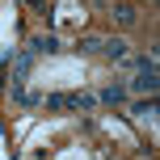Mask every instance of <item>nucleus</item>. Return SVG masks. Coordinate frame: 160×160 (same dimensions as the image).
<instances>
[{
    "mask_svg": "<svg viewBox=\"0 0 160 160\" xmlns=\"http://www.w3.org/2000/svg\"><path fill=\"white\" fill-rule=\"evenodd\" d=\"M118 21H135V8H131V4H118Z\"/></svg>",
    "mask_w": 160,
    "mask_h": 160,
    "instance_id": "obj_3",
    "label": "nucleus"
},
{
    "mask_svg": "<svg viewBox=\"0 0 160 160\" xmlns=\"http://www.w3.org/2000/svg\"><path fill=\"white\" fill-rule=\"evenodd\" d=\"M122 97H127V88H105V93H101V101H110V105H118Z\"/></svg>",
    "mask_w": 160,
    "mask_h": 160,
    "instance_id": "obj_2",
    "label": "nucleus"
},
{
    "mask_svg": "<svg viewBox=\"0 0 160 160\" xmlns=\"http://www.w3.org/2000/svg\"><path fill=\"white\" fill-rule=\"evenodd\" d=\"M93 110V97H84V93H72V97H47V110Z\"/></svg>",
    "mask_w": 160,
    "mask_h": 160,
    "instance_id": "obj_1",
    "label": "nucleus"
}]
</instances>
